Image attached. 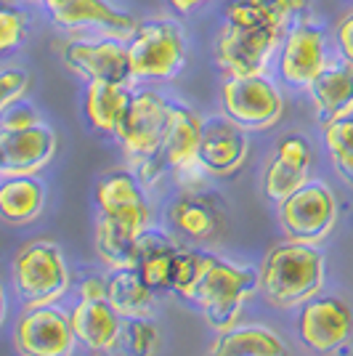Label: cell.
<instances>
[{
  "label": "cell",
  "instance_id": "obj_1",
  "mask_svg": "<svg viewBox=\"0 0 353 356\" xmlns=\"http://www.w3.org/2000/svg\"><path fill=\"white\" fill-rule=\"evenodd\" d=\"M284 32L287 27L252 0H229L223 6V27L215 35V61L226 77L265 74Z\"/></svg>",
  "mask_w": 353,
  "mask_h": 356
},
{
  "label": "cell",
  "instance_id": "obj_2",
  "mask_svg": "<svg viewBox=\"0 0 353 356\" xmlns=\"http://www.w3.org/2000/svg\"><path fill=\"white\" fill-rule=\"evenodd\" d=\"M324 284V255L316 245L287 242L268 252L261 264L258 290L277 309H295L319 296Z\"/></svg>",
  "mask_w": 353,
  "mask_h": 356
},
{
  "label": "cell",
  "instance_id": "obj_3",
  "mask_svg": "<svg viewBox=\"0 0 353 356\" xmlns=\"http://www.w3.org/2000/svg\"><path fill=\"white\" fill-rule=\"evenodd\" d=\"M258 290V274L252 268L229 264L218 255H207L194 290L192 303L199 306L207 325L215 330H229L236 325L245 300Z\"/></svg>",
  "mask_w": 353,
  "mask_h": 356
},
{
  "label": "cell",
  "instance_id": "obj_4",
  "mask_svg": "<svg viewBox=\"0 0 353 356\" xmlns=\"http://www.w3.org/2000/svg\"><path fill=\"white\" fill-rule=\"evenodd\" d=\"M133 83L173 80L186 64V38L173 19H149L125 40Z\"/></svg>",
  "mask_w": 353,
  "mask_h": 356
},
{
  "label": "cell",
  "instance_id": "obj_5",
  "mask_svg": "<svg viewBox=\"0 0 353 356\" xmlns=\"http://www.w3.org/2000/svg\"><path fill=\"white\" fill-rule=\"evenodd\" d=\"M332 35L319 19L303 16L293 22L277 51V74L287 88L309 90V86L322 74V70L335 59Z\"/></svg>",
  "mask_w": 353,
  "mask_h": 356
},
{
  "label": "cell",
  "instance_id": "obj_6",
  "mask_svg": "<svg viewBox=\"0 0 353 356\" xmlns=\"http://www.w3.org/2000/svg\"><path fill=\"white\" fill-rule=\"evenodd\" d=\"M14 284L27 309L51 306L69 290L64 252L51 239H32L14 258Z\"/></svg>",
  "mask_w": 353,
  "mask_h": 356
},
{
  "label": "cell",
  "instance_id": "obj_7",
  "mask_svg": "<svg viewBox=\"0 0 353 356\" xmlns=\"http://www.w3.org/2000/svg\"><path fill=\"white\" fill-rule=\"evenodd\" d=\"M221 106L223 115L247 134L268 131L284 115V96L265 74L226 77L221 86Z\"/></svg>",
  "mask_w": 353,
  "mask_h": 356
},
{
  "label": "cell",
  "instance_id": "obj_8",
  "mask_svg": "<svg viewBox=\"0 0 353 356\" xmlns=\"http://www.w3.org/2000/svg\"><path fill=\"white\" fill-rule=\"evenodd\" d=\"M279 223L290 242L319 245L338 223V200L324 181H309L279 202Z\"/></svg>",
  "mask_w": 353,
  "mask_h": 356
},
{
  "label": "cell",
  "instance_id": "obj_9",
  "mask_svg": "<svg viewBox=\"0 0 353 356\" xmlns=\"http://www.w3.org/2000/svg\"><path fill=\"white\" fill-rule=\"evenodd\" d=\"M170 115V102L154 88L133 90L128 109L120 120L115 138L128 154V160H138L162 149V136Z\"/></svg>",
  "mask_w": 353,
  "mask_h": 356
},
{
  "label": "cell",
  "instance_id": "obj_10",
  "mask_svg": "<svg viewBox=\"0 0 353 356\" xmlns=\"http://www.w3.org/2000/svg\"><path fill=\"white\" fill-rule=\"evenodd\" d=\"M353 332L351 306L340 298H311L297 316L300 341L316 354H335Z\"/></svg>",
  "mask_w": 353,
  "mask_h": 356
},
{
  "label": "cell",
  "instance_id": "obj_11",
  "mask_svg": "<svg viewBox=\"0 0 353 356\" xmlns=\"http://www.w3.org/2000/svg\"><path fill=\"white\" fill-rule=\"evenodd\" d=\"M64 64L67 70L88 80H109V83H128L131 86V64L125 40L117 38H77L64 45Z\"/></svg>",
  "mask_w": 353,
  "mask_h": 356
},
{
  "label": "cell",
  "instance_id": "obj_12",
  "mask_svg": "<svg viewBox=\"0 0 353 356\" xmlns=\"http://www.w3.org/2000/svg\"><path fill=\"white\" fill-rule=\"evenodd\" d=\"M14 341L22 356H72L77 338L67 314L38 306L19 319Z\"/></svg>",
  "mask_w": 353,
  "mask_h": 356
},
{
  "label": "cell",
  "instance_id": "obj_13",
  "mask_svg": "<svg viewBox=\"0 0 353 356\" xmlns=\"http://www.w3.org/2000/svg\"><path fill=\"white\" fill-rule=\"evenodd\" d=\"M56 149L59 138L43 120L30 128L0 131V176H38Z\"/></svg>",
  "mask_w": 353,
  "mask_h": 356
},
{
  "label": "cell",
  "instance_id": "obj_14",
  "mask_svg": "<svg viewBox=\"0 0 353 356\" xmlns=\"http://www.w3.org/2000/svg\"><path fill=\"white\" fill-rule=\"evenodd\" d=\"M51 22L56 30L64 32H96L101 38L128 40L138 27L136 16L120 11L109 0H64L61 6L51 8Z\"/></svg>",
  "mask_w": 353,
  "mask_h": 356
},
{
  "label": "cell",
  "instance_id": "obj_15",
  "mask_svg": "<svg viewBox=\"0 0 353 356\" xmlns=\"http://www.w3.org/2000/svg\"><path fill=\"white\" fill-rule=\"evenodd\" d=\"M311 163H313V149H311L306 136H281L277 152H274V160L268 163L263 173L265 200L279 205L281 200H287L293 192H297L303 184H309Z\"/></svg>",
  "mask_w": 353,
  "mask_h": 356
},
{
  "label": "cell",
  "instance_id": "obj_16",
  "mask_svg": "<svg viewBox=\"0 0 353 356\" xmlns=\"http://www.w3.org/2000/svg\"><path fill=\"white\" fill-rule=\"evenodd\" d=\"M250 152L247 131L226 118H213L202 122L199 138V163L210 176H231L236 173Z\"/></svg>",
  "mask_w": 353,
  "mask_h": 356
},
{
  "label": "cell",
  "instance_id": "obj_17",
  "mask_svg": "<svg viewBox=\"0 0 353 356\" xmlns=\"http://www.w3.org/2000/svg\"><path fill=\"white\" fill-rule=\"evenodd\" d=\"M96 208H99V216L131 223L138 232L147 229V194H144V186L138 184V178L133 176V170H112L99 181Z\"/></svg>",
  "mask_w": 353,
  "mask_h": 356
},
{
  "label": "cell",
  "instance_id": "obj_18",
  "mask_svg": "<svg viewBox=\"0 0 353 356\" xmlns=\"http://www.w3.org/2000/svg\"><path fill=\"white\" fill-rule=\"evenodd\" d=\"M309 96L322 125L353 118V64L335 56L309 86Z\"/></svg>",
  "mask_w": 353,
  "mask_h": 356
},
{
  "label": "cell",
  "instance_id": "obj_19",
  "mask_svg": "<svg viewBox=\"0 0 353 356\" xmlns=\"http://www.w3.org/2000/svg\"><path fill=\"white\" fill-rule=\"evenodd\" d=\"M120 319L122 316L106 300H80V306H74L69 316L77 343L96 354H109L117 348V343L122 341Z\"/></svg>",
  "mask_w": 353,
  "mask_h": 356
},
{
  "label": "cell",
  "instance_id": "obj_20",
  "mask_svg": "<svg viewBox=\"0 0 353 356\" xmlns=\"http://www.w3.org/2000/svg\"><path fill=\"white\" fill-rule=\"evenodd\" d=\"M202 122L194 109L186 104L170 102V115L162 136V157L170 168V173L178 168L199 163V138H202Z\"/></svg>",
  "mask_w": 353,
  "mask_h": 356
},
{
  "label": "cell",
  "instance_id": "obj_21",
  "mask_svg": "<svg viewBox=\"0 0 353 356\" xmlns=\"http://www.w3.org/2000/svg\"><path fill=\"white\" fill-rule=\"evenodd\" d=\"M170 223L183 237L197 242H210L223 232V208L215 202V197L205 192H183L170 205Z\"/></svg>",
  "mask_w": 353,
  "mask_h": 356
},
{
  "label": "cell",
  "instance_id": "obj_22",
  "mask_svg": "<svg viewBox=\"0 0 353 356\" xmlns=\"http://www.w3.org/2000/svg\"><path fill=\"white\" fill-rule=\"evenodd\" d=\"M133 96V88L128 83H109V80H88L85 83V118L90 128L99 134L115 136L120 120L128 109V102Z\"/></svg>",
  "mask_w": 353,
  "mask_h": 356
},
{
  "label": "cell",
  "instance_id": "obj_23",
  "mask_svg": "<svg viewBox=\"0 0 353 356\" xmlns=\"http://www.w3.org/2000/svg\"><path fill=\"white\" fill-rule=\"evenodd\" d=\"M207 356H290V348L263 325H234L213 341Z\"/></svg>",
  "mask_w": 353,
  "mask_h": 356
},
{
  "label": "cell",
  "instance_id": "obj_24",
  "mask_svg": "<svg viewBox=\"0 0 353 356\" xmlns=\"http://www.w3.org/2000/svg\"><path fill=\"white\" fill-rule=\"evenodd\" d=\"M178 245L160 229H144L136 239V271L154 290H170V268Z\"/></svg>",
  "mask_w": 353,
  "mask_h": 356
},
{
  "label": "cell",
  "instance_id": "obj_25",
  "mask_svg": "<svg viewBox=\"0 0 353 356\" xmlns=\"http://www.w3.org/2000/svg\"><path fill=\"white\" fill-rule=\"evenodd\" d=\"M45 205V189L35 176H6L0 181V218L14 226L32 223Z\"/></svg>",
  "mask_w": 353,
  "mask_h": 356
},
{
  "label": "cell",
  "instance_id": "obj_26",
  "mask_svg": "<svg viewBox=\"0 0 353 356\" xmlns=\"http://www.w3.org/2000/svg\"><path fill=\"white\" fill-rule=\"evenodd\" d=\"M106 303L122 319H138L154 314V290L149 287L141 274L133 268H115L106 280Z\"/></svg>",
  "mask_w": 353,
  "mask_h": 356
},
{
  "label": "cell",
  "instance_id": "obj_27",
  "mask_svg": "<svg viewBox=\"0 0 353 356\" xmlns=\"http://www.w3.org/2000/svg\"><path fill=\"white\" fill-rule=\"evenodd\" d=\"M138 229L117 218L99 216L96 221V252L104 264L112 268H133L136 266V239Z\"/></svg>",
  "mask_w": 353,
  "mask_h": 356
},
{
  "label": "cell",
  "instance_id": "obj_28",
  "mask_svg": "<svg viewBox=\"0 0 353 356\" xmlns=\"http://www.w3.org/2000/svg\"><path fill=\"white\" fill-rule=\"evenodd\" d=\"M324 147L340 178L353 186V118L324 122Z\"/></svg>",
  "mask_w": 353,
  "mask_h": 356
},
{
  "label": "cell",
  "instance_id": "obj_29",
  "mask_svg": "<svg viewBox=\"0 0 353 356\" xmlns=\"http://www.w3.org/2000/svg\"><path fill=\"white\" fill-rule=\"evenodd\" d=\"M202 266H205V252L178 248L176 258H173V268H170V290L183 300H192Z\"/></svg>",
  "mask_w": 353,
  "mask_h": 356
},
{
  "label": "cell",
  "instance_id": "obj_30",
  "mask_svg": "<svg viewBox=\"0 0 353 356\" xmlns=\"http://www.w3.org/2000/svg\"><path fill=\"white\" fill-rule=\"evenodd\" d=\"M27 30H30L27 11L22 6L0 3V56L22 48V43L27 40Z\"/></svg>",
  "mask_w": 353,
  "mask_h": 356
},
{
  "label": "cell",
  "instance_id": "obj_31",
  "mask_svg": "<svg viewBox=\"0 0 353 356\" xmlns=\"http://www.w3.org/2000/svg\"><path fill=\"white\" fill-rule=\"evenodd\" d=\"M122 341L128 348V356H154L160 346V332L149 316L128 319V325L122 330Z\"/></svg>",
  "mask_w": 353,
  "mask_h": 356
},
{
  "label": "cell",
  "instance_id": "obj_32",
  "mask_svg": "<svg viewBox=\"0 0 353 356\" xmlns=\"http://www.w3.org/2000/svg\"><path fill=\"white\" fill-rule=\"evenodd\" d=\"M255 6H261L265 14L274 16L281 27H290L293 22L309 16L311 0H252Z\"/></svg>",
  "mask_w": 353,
  "mask_h": 356
},
{
  "label": "cell",
  "instance_id": "obj_33",
  "mask_svg": "<svg viewBox=\"0 0 353 356\" xmlns=\"http://www.w3.org/2000/svg\"><path fill=\"white\" fill-rule=\"evenodd\" d=\"M27 88H30V74L24 70H3L0 72V115L11 104L22 102Z\"/></svg>",
  "mask_w": 353,
  "mask_h": 356
},
{
  "label": "cell",
  "instance_id": "obj_34",
  "mask_svg": "<svg viewBox=\"0 0 353 356\" xmlns=\"http://www.w3.org/2000/svg\"><path fill=\"white\" fill-rule=\"evenodd\" d=\"M131 170L133 176L138 178V184L149 189V186H154L157 181H160L170 168L165 163V157H162V149L160 152H154V154H147V157H138V160H131Z\"/></svg>",
  "mask_w": 353,
  "mask_h": 356
},
{
  "label": "cell",
  "instance_id": "obj_35",
  "mask_svg": "<svg viewBox=\"0 0 353 356\" xmlns=\"http://www.w3.org/2000/svg\"><path fill=\"white\" fill-rule=\"evenodd\" d=\"M35 122H40V115L30 104L16 102L0 115V131H19V128H30Z\"/></svg>",
  "mask_w": 353,
  "mask_h": 356
},
{
  "label": "cell",
  "instance_id": "obj_36",
  "mask_svg": "<svg viewBox=\"0 0 353 356\" xmlns=\"http://www.w3.org/2000/svg\"><path fill=\"white\" fill-rule=\"evenodd\" d=\"M332 45H335V56L353 64V11L343 14L332 32Z\"/></svg>",
  "mask_w": 353,
  "mask_h": 356
},
{
  "label": "cell",
  "instance_id": "obj_37",
  "mask_svg": "<svg viewBox=\"0 0 353 356\" xmlns=\"http://www.w3.org/2000/svg\"><path fill=\"white\" fill-rule=\"evenodd\" d=\"M80 300H106V280L88 277L80 284Z\"/></svg>",
  "mask_w": 353,
  "mask_h": 356
},
{
  "label": "cell",
  "instance_id": "obj_38",
  "mask_svg": "<svg viewBox=\"0 0 353 356\" xmlns=\"http://www.w3.org/2000/svg\"><path fill=\"white\" fill-rule=\"evenodd\" d=\"M167 3H170V8H173L176 14L189 16V14H194L197 8H202L207 0H167Z\"/></svg>",
  "mask_w": 353,
  "mask_h": 356
},
{
  "label": "cell",
  "instance_id": "obj_39",
  "mask_svg": "<svg viewBox=\"0 0 353 356\" xmlns=\"http://www.w3.org/2000/svg\"><path fill=\"white\" fill-rule=\"evenodd\" d=\"M27 3H38V6H43L45 11H51V8H56V6H61L64 0H27Z\"/></svg>",
  "mask_w": 353,
  "mask_h": 356
},
{
  "label": "cell",
  "instance_id": "obj_40",
  "mask_svg": "<svg viewBox=\"0 0 353 356\" xmlns=\"http://www.w3.org/2000/svg\"><path fill=\"white\" fill-rule=\"evenodd\" d=\"M6 319V293H3V284H0V322Z\"/></svg>",
  "mask_w": 353,
  "mask_h": 356
},
{
  "label": "cell",
  "instance_id": "obj_41",
  "mask_svg": "<svg viewBox=\"0 0 353 356\" xmlns=\"http://www.w3.org/2000/svg\"><path fill=\"white\" fill-rule=\"evenodd\" d=\"M351 3H353V0H351Z\"/></svg>",
  "mask_w": 353,
  "mask_h": 356
}]
</instances>
